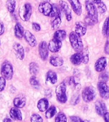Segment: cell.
I'll return each mask as SVG.
<instances>
[{"label": "cell", "mask_w": 109, "mask_h": 122, "mask_svg": "<svg viewBox=\"0 0 109 122\" xmlns=\"http://www.w3.org/2000/svg\"><path fill=\"white\" fill-rule=\"evenodd\" d=\"M69 39L73 49L77 53H81L84 49V45L81 36L75 32H72L69 35Z\"/></svg>", "instance_id": "cell-1"}, {"label": "cell", "mask_w": 109, "mask_h": 122, "mask_svg": "<svg viewBox=\"0 0 109 122\" xmlns=\"http://www.w3.org/2000/svg\"><path fill=\"white\" fill-rule=\"evenodd\" d=\"M86 9L87 12V16L93 21L94 24L99 22V12L97 9L94 4L90 0L86 1Z\"/></svg>", "instance_id": "cell-2"}, {"label": "cell", "mask_w": 109, "mask_h": 122, "mask_svg": "<svg viewBox=\"0 0 109 122\" xmlns=\"http://www.w3.org/2000/svg\"><path fill=\"white\" fill-rule=\"evenodd\" d=\"M1 74L2 76L6 80L12 79L14 75V68L11 63L5 61L2 63L1 68Z\"/></svg>", "instance_id": "cell-3"}, {"label": "cell", "mask_w": 109, "mask_h": 122, "mask_svg": "<svg viewBox=\"0 0 109 122\" xmlns=\"http://www.w3.org/2000/svg\"><path fill=\"white\" fill-rule=\"evenodd\" d=\"M66 86L64 82H61L56 88V94L58 101L62 103H65L67 100L66 95Z\"/></svg>", "instance_id": "cell-4"}, {"label": "cell", "mask_w": 109, "mask_h": 122, "mask_svg": "<svg viewBox=\"0 0 109 122\" xmlns=\"http://www.w3.org/2000/svg\"><path fill=\"white\" fill-rule=\"evenodd\" d=\"M19 15L21 20L24 21H28L32 15V6L29 3H26L20 8Z\"/></svg>", "instance_id": "cell-5"}, {"label": "cell", "mask_w": 109, "mask_h": 122, "mask_svg": "<svg viewBox=\"0 0 109 122\" xmlns=\"http://www.w3.org/2000/svg\"><path fill=\"white\" fill-rule=\"evenodd\" d=\"M96 97V91L91 86L85 87L82 92V97L84 102L88 103L92 101Z\"/></svg>", "instance_id": "cell-6"}, {"label": "cell", "mask_w": 109, "mask_h": 122, "mask_svg": "<svg viewBox=\"0 0 109 122\" xmlns=\"http://www.w3.org/2000/svg\"><path fill=\"white\" fill-rule=\"evenodd\" d=\"M97 88L101 97L104 100L109 99V87L106 82L99 81L97 84Z\"/></svg>", "instance_id": "cell-7"}, {"label": "cell", "mask_w": 109, "mask_h": 122, "mask_svg": "<svg viewBox=\"0 0 109 122\" xmlns=\"http://www.w3.org/2000/svg\"><path fill=\"white\" fill-rule=\"evenodd\" d=\"M52 10H53V4L49 2H41L39 5V11L41 14L47 17H50Z\"/></svg>", "instance_id": "cell-8"}, {"label": "cell", "mask_w": 109, "mask_h": 122, "mask_svg": "<svg viewBox=\"0 0 109 122\" xmlns=\"http://www.w3.org/2000/svg\"><path fill=\"white\" fill-rule=\"evenodd\" d=\"M39 53L41 59L43 60H47L49 55V49L48 45L45 41H42L39 46Z\"/></svg>", "instance_id": "cell-9"}, {"label": "cell", "mask_w": 109, "mask_h": 122, "mask_svg": "<svg viewBox=\"0 0 109 122\" xmlns=\"http://www.w3.org/2000/svg\"><path fill=\"white\" fill-rule=\"evenodd\" d=\"M62 41L54 38L51 41H50L48 47L49 51H50L52 53H57L59 51L62 47Z\"/></svg>", "instance_id": "cell-10"}, {"label": "cell", "mask_w": 109, "mask_h": 122, "mask_svg": "<svg viewBox=\"0 0 109 122\" xmlns=\"http://www.w3.org/2000/svg\"><path fill=\"white\" fill-rule=\"evenodd\" d=\"M107 66V59L105 57H101L98 59L95 63V69L98 72H103Z\"/></svg>", "instance_id": "cell-11"}, {"label": "cell", "mask_w": 109, "mask_h": 122, "mask_svg": "<svg viewBox=\"0 0 109 122\" xmlns=\"http://www.w3.org/2000/svg\"><path fill=\"white\" fill-rule=\"evenodd\" d=\"M95 108L96 112L100 116H103L107 112V108L105 104L101 100H98L95 102Z\"/></svg>", "instance_id": "cell-12"}, {"label": "cell", "mask_w": 109, "mask_h": 122, "mask_svg": "<svg viewBox=\"0 0 109 122\" xmlns=\"http://www.w3.org/2000/svg\"><path fill=\"white\" fill-rule=\"evenodd\" d=\"M24 37L25 40L30 47H35L37 45V40L33 34L29 30H26L24 33Z\"/></svg>", "instance_id": "cell-13"}, {"label": "cell", "mask_w": 109, "mask_h": 122, "mask_svg": "<svg viewBox=\"0 0 109 122\" xmlns=\"http://www.w3.org/2000/svg\"><path fill=\"white\" fill-rule=\"evenodd\" d=\"M59 5L63 11L64 12L67 20L69 21H71L72 20V16L71 10L69 8L68 4L66 2L60 0L59 1Z\"/></svg>", "instance_id": "cell-14"}, {"label": "cell", "mask_w": 109, "mask_h": 122, "mask_svg": "<svg viewBox=\"0 0 109 122\" xmlns=\"http://www.w3.org/2000/svg\"><path fill=\"white\" fill-rule=\"evenodd\" d=\"M13 48L17 58L19 60H23L25 57V51L23 46L19 43H15L13 46Z\"/></svg>", "instance_id": "cell-15"}, {"label": "cell", "mask_w": 109, "mask_h": 122, "mask_svg": "<svg viewBox=\"0 0 109 122\" xmlns=\"http://www.w3.org/2000/svg\"><path fill=\"white\" fill-rule=\"evenodd\" d=\"M75 32L80 36H84L87 32V25L85 23L81 21H77L75 24Z\"/></svg>", "instance_id": "cell-16"}, {"label": "cell", "mask_w": 109, "mask_h": 122, "mask_svg": "<svg viewBox=\"0 0 109 122\" xmlns=\"http://www.w3.org/2000/svg\"><path fill=\"white\" fill-rule=\"evenodd\" d=\"M68 1L74 12L78 16H80L82 13V6L79 0H68Z\"/></svg>", "instance_id": "cell-17"}, {"label": "cell", "mask_w": 109, "mask_h": 122, "mask_svg": "<svg viewBox=\"0 0 109 122\" xmlns=\"http://www.w3.org/2000/svg\"><path fill=\"white\" fill-rule=\"evenodd\" d=\"M10 116L15 121H21L23 119V115L19 108L14 107L11 108L10 110Z\"/></svg>", "instance_id": "cell-18"}, {"label": "cell", "mask_w": 109, "mask_h": 122, "mask_svg": "<svg viewBox=\"0 0 109 122\" xmlns=\"http://www.w3.org/2000/svg\"><path fill=\"white\" fill-rule=\"evenodd\" d=\"M26 102V99L24 96L18 95L15 98L13 103L15 107L19 109L24 107Z\"/></svg>", "instance_id": "cell-19"}, {"label": "cell", "mask_w": 109, "mask_h": 122, "mask_svg": "<svg viewBox=\"0 0 109 122\" xmlns=\"http://www.w3.org/2000/svg\"><path fill=\"white\" fill-rule=\"evenodd\" d=\"M24 29L20 23H17L14 27V33L15 36L17 38L21 39L24 36Z\"/></svg>", "instance_id": "cell-20"}, {"label": "cell", "mask_w": 109, "mask_h": 122, "mask_svg": "<svg viewBox=\"0 0 109 122\" xmlns=\"http://www.w3.org/2000/svg\"><path fill=\"white\" fill-rule=\"evenodd\" d=\"M49 101L46 98H42L40 99L37 104V107L41 112H45L49 107Z\"/></svg>", "instance_id": "cell-21"}, {"label": "cell", "mask_w": 109, "mask_h": 122, "mask_svg": "<svg viewBox=\"0 0 109 122\" xmlns=\"http://www.w3.org/2000/svg\"><path fill=\"white\" fill-rule=\"evenodd\" d=\"M49 62L54 66L59 67L62 66L64 64V61L60 57L57 56H53L50 58Z\"/></svg>", "instance_id": "cell-22"}, {"label": "cell", "mask_w": 109, "mask_h": 122, "mask_svg": "<svg viewBox=\"0 0 109 122\" xmlns=\"http://www.w3.org/2000/svg\"><path fill=\"white\" fill-rule=\"evenodd\" d=\"M57 75L56 73L52 70L49 71L46 75V81L51 84H56L57 81Z\"/></svg>", "instance_id": "cell-23"}, {"label": "cell", "mask_w": 109, "mask_h": 122, "mask_svg": "<svg viewBox=\"0 0 109 122\" xmlns=\"http://www.w3.org/2000/svg\"><path fill=\"white\" fill-rule=\"evenodd\" d=\"M70 61L73 65H80L82 62V56L81 53H76L72 55L70 57Z\"/></svg>", "instance_id": "cell-24"}, {"label": "cell", "mask_w": 109, "mask_h": 122, "mask_svg": "<svg viewBox=\"0 0 109 122\" xmlns=\"http://www.w3.org/2000/svg\"><path fill=\"white\" fill-rule=\"evenodd\" d=\"M66 32L65 30H56L54 34V38L60 41L64 40L66 38Z\"/></svg>", "instance_id": "cell-25"}, {"label": "cell", "mask_w": 109, "mask_h": 122, "mask_svg": "<svg viewBox=\"0 0 109 122\" xmlns=\"http://www.w3.org/2000/svg\"><path fill=\"white\" fill-rule=\"evenodd\" d=\"M30 73L32 76H36L39 72L40 68L39 65L35 62H31L29 65Z\"/></svg>", "instance_id": "cell-26"}, {"label": "cell", "mask_w": 109, "mask_h": 122, "mask_svg": "<svg viewBox=\"0 0 109 122\" xmlns=\"http://www.w3.org/2000/svg\"><path fill=\"white\" fill-rule=\"evenodd\" d=\"M16 6V0H7L6 2V7L8 11L11 14L14 12Z\"/></svg>", "instance_id": "cell-27"}, {"label": "cell", "mask_w": 109, "mask_h": 122, "mask_svg": "<svg viewBox=\"0 0 109 122\" xmlns=\"http://www.w3.org/2000/svg\"><path fill=\"white\" fill-rule=\"evenodd\" d=\"M102 34L105 37L109 36V16L105 19L102 27Z\"/></svg>", "instance_id": "cell-28"}, {"label": "cell", "mask_w": 109, "mask_h": 122, "mask_svg": "<svg viewBox=\"0 0 109 122\" xmlns=\"http://www.w3.org/2000/svg\"><path fill=\"white\" fill-rule=\"evenodd\" d=\"M57 109L55 107L53 106L48 109L45 114V116L47 119H50L56 114Z\"/></svg>", "instance_id": "cell-29"}, {"label": "cell", "mask_w": 109, "mask_h": 122, "mask_svg": "<svg viewBox=\"0 0 109 122\" xmlns=\"http://www.w3.org/2000/svg\"><path fill=\"white\" fill-rule=\"evenodd\" d=\"M81 55L82 56V63L84 64H86L89 62V52L88 48L86 47L84 49H83L81 51Z\"/></svg>", "instance_id": "cell-30"}, {"label": "cell", "mask_w": 109, "mask_h": 122, "mask_svg": "<svg viewBox=\"0 0 109 122\" xmlns=\"http://www.w3.org/2000/svg\"><path fill=\"white\" fill-rule=\"evenodd\" d=\"M62 23L60 17H54V20L51 22V27L54 30H58Z\"/></svg>", "instance_id": "cell-31"}, {"label": "cell", "mask_w": 109, "mask_h": 122, "mask_svg": "<svg viewBox=\"0 0 109 122\" xmlns=\"http://www.w3.org/2000/svg\"><path fill=\"white\" fill-rule=\"evenodd\" d=\"M69 85H70L73 88H74L75 90H79L80 88L81 87V85L77 82L75 80V78L74 77H71L69 79Z\"/></svg>", "instance_id": "cell-32"}, {"label": "cell", "mask_w": 109, "mask_h": 122, "mask_svg": "<svg viewBox=\"0 0 109 122\" xmlns=\"http://www.w3.org/2000/svg\"><path fill=\"white\" fill-rule=\"evenodd\" d=\"M60 17V11L58 6L56 4H53V10H52L50 17Z\"/></svg>", "instance_id": "cell-33"}, {"label": "cell", "mask_w": 109, "mask_h": 122, "mask_svg": "<svg viewBox=\"0 0 109 122\" xmlns=\"http://www.w3.org/2000/svg\"><path fill=\"white\" fill-rule=\"evenodd\" d=\"M30 82L31 86L35 89H39L40 86V83L38 80H37L35 76H32L30 78Z\"/></svg>", "instance_id": "cell-34"}, {"label": "cell", "mask_w": 109, "mask_h": 122, "mask_svg": "<svg viewBox=\"0 0 109 122\" xmlns=\"http://www.w3.org/2000/svg\"><path fill=\"white\" fill-rule=\"evenodd\" d=\"M55 122H67L66 115L62 112H59L55 118Z\"/></svg>", "instance_id": "cell-35"}, {"label": "cell", "mask_w": 109, "mask_h": 122, "mask_svg": "<svg viewBox=\"0 0 109 122\" xmlns=\"http://www.w3.org/2000/svg\"><path fill=\"white\" fill-rule=\"evenodd\" d=\"M31 122H43V119L40 115L38 114H33L30 116Z\"/></svg>", "instance_id": "cell-36"}, {"label": "cell", "mask_w": 109, "mask_h": 122, "mask_svg": "<svg viewBox=\"0 0 109 122\" xmlns=\"http://www.w3.org/2000/svg\"><path fill=\"white\" fill-rule=\"evenodd\" d=\"M98 5V10H99V11L101 14H104L107 10V8H106V6L104 3L103 2H101L99 4H97Z\"/></svg>", "instance_id": "cell-37"}, {"label": "cell", "mask_w": 109, "mask_h": 122, "mask_svg": "<svg viewBox=\"0 0 109 122\" xmlns=\"http://www.w3.org/2000/svg\"><path fill=\"white\" fill-rule=\"evenodd\" d=\"M6 86V79L4 77H0V92L3 91Z\"/></svg>", "instance_id": "cell-38"}, {"label": "cell", "mask_w": 109, "mask_h": 122, "mask_svg": "<svg viewBox=\"0 0 109 122\" xmlns=\"http://www.w3.org/2000/svg\"><path fill=\"white\" fill-rule=\"evenodd\" d=\"M109 76L106 72L102 73L99 76V80L100 81L106 82L108 80Z\"/></svg>", "instance_id": "cell-39"}, {"label": "cell", "mask_w": 109, "mask_h": 122, "mask_svg": "<svg viewBox=\"0 0 109 122\" xmlns=\"http://www.w3.org/2000/svg\"><path fill=\"white\" fill-rule=\"evenodd\" d=\"M80 100V95L79 94H75L74 95H73L72 98H71V103L73 105H75V104L79 103Z\"/></svg>", "instance_id": "cell-40"}, {"label": "cell", "mask_w": 109, "mask_h": 122, "mask_svg": "<svg viewBox=\"0 0 109 122\" xmlns=\"http://www.w3.org/2000/svg\"><path fill=\"white\" fill-rule=\"evenodd\" d=\"M32 26V29L35 32H39L41 30V26L40 24L36 23H33Z\"/></svg>", "instance_id": "cell-41"}, {"label": "cell", "mask_w": 109, "mask_h": 122, "mask_svg": "<svg viewBox=\"0 0 109 122\" xmlns=\"http://www.w3.org/2000/svg\"><path fill=\"white\" fill-rule=\"evenodd\" d=\"M70 120L71 122H81L82 121V119L81 118L78 116H71L70 117Z\"/></svg>", "instance_id": "cell-42"}, {"label": "cell", "mask_w": 109, "mask_h": 122, "mask_svg": "<svg viewBox=\"0 0 109 122\" xmlns=\"http://www.w3.org/2000/svg\"><path fill=\"white\" fill-rule=\"evenodd\" d=\"M5 31V27H4V24L2 21L0 20V36L3 34Z\"/></svg>", "instance_id": "cell-43"}, {"label": "cell", "mask_w": 109, "mask_h": 122, "mask_svg": "<svg viewBox=\"0 0 109 122\" xmlns=\"http://www.w3.org/2000/svg\"><path fill=\"white\" fill-rule=\"evenodd\" d=\"M85 24H86V25H94V23L93 22V21L91 20V19L89 18L88 16L86 17V18H85Z\"/></svg>", "instance_id": "cell-44"}, {"label": "cell", "mask_w": 109, "mask_h": 122, "mask_svg": "<svg viewBox=\"0 0 109 122\" xmlns=\"http://www.w3.org/2000/svg\"><path fill=\"white\" fill-rule=\"evenodd\" d=\"M104 51L105 53L109 55V41H107L104 47Z\"/></svg>", "instance_id": "cell-45"}, {"label": "cell", "mask_w": 109, "mask_h": 122, "mask_svg": "<svg viewBox=\"0 0 109 122\" xmlns=\"http://www.w3.org/2000/svg\"><path fill=\"white\" fill-rule=\"evenodd\" d=\"M45 95L47 97H51L52 96L51 91L49 90H47L45 91Z\"/></svg>", "instance_id": "cell-46"}, {"label": "cell", "mask_w": 109, "mask_h": 122, "mask_svg": "<svg viewBox=\"0 0 109 122\" xmlns=\"http://www.w3.org/2000/svg\"><path fill=\"white\" fill-rule=\"evenodd\" d=\"M103 117L105 122H109V112H106L105 114L104 115Z\"/></svg>", "instance_id": "cell-47"}, {"label": "cell", "mask_w": 109, "mask_h": 122, "mask_svg": "<svg viewBox=\"0 0 109 122\" xmlns=\"http://www.w3.org/2000/svg\"><path fill=\"white\" fill-rule=\"evenodd\" d=\"M3 122H12V120L10 118H5L3 121Z\"/></svg>", "instance_id": "cell-48"}, {"label": "cell", "mask_w": 109, "mask_h": 122, "mask_svg": "<svg viewBox=\"0 0 109 122\" xmlns=\"http://www.w3.org/2000/svg\"><path fill=\"white\" fill-rule=\"evenodd\" d=\"M93 3L96 4H99L102 2V0H92Z\"/></svg>", "instance_id": "cell-49"}, {"label": "cell", "mask_w": 109, "mask_h": 122, "mask_svg": "<svg viewBox=\"0 0 109 122\" xmlns=\"http://www.w3.org/2000/svg\"><path fill=\"white\" fill-rule=\"evenodd\" d=\"M42 2H49L50 0H41Z\"/></svg>", "instance_id": "cell-50"}, {"label": "cell", "mask_w": 109, "mask_h": 122, "mask_svg": "<svg viewBox=\"0 0 109 122\" xmlns=\"http://www.w3.org/2000/svg\"><path fill=\"white\" fill-rule=\"evenodd\" d=\"M81 122H90L87 121V120H82V121Z\"/></svg>", "instance_id": "cell-51"}, {"label": "cell", "mask_w": 109, "mask_h": 122, "mask_svg": "<svg viewBox=\"0 0 109 122\" xmlns=\"http://www.w3.org/2000/svg\"><path fill=\"white\" fill-rule=\"evenodd\" d=\"M0 44H1V40H0Z\"/></svg>", "instance_id": "cell-52"}]
</instances>
